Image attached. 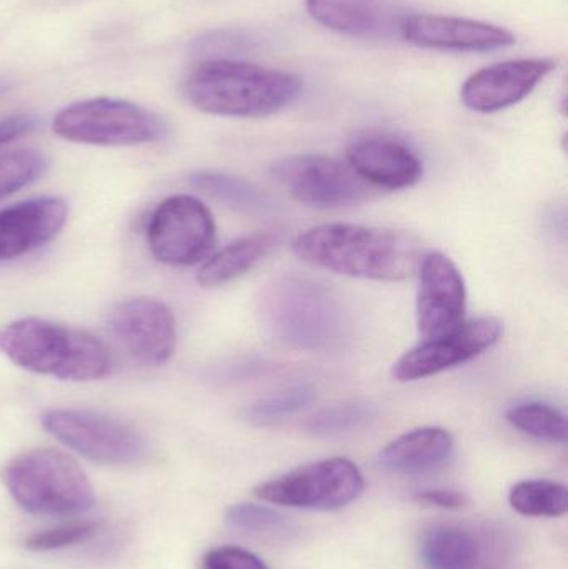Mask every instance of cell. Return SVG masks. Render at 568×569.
<instances>
[{"label": "cell", "instance_id": "6", "mask_svg": "<svg viewBox=\"0 0 568 569\" xmlns=\"http://www.w3.org/2000/svg\"><path fill=\"white\" fill-rule=\"evenodd\" d=\"M52 130L67 142L96 147H139L166 139L167 126L152 110L129 100H80L53 117Z\"/></svg>", "mask_w": 568, "mask_h": 569}, {"label": "cell", "instance_id": "28", "mask_svg": "<svg viewBox=\"0 0 568 569\" xmlns=\"http://www.w3.org/2000/svg\"><path fill=\"white\" fill-rule=\"evenodd\" d=\"M372 418L366 405L346 403L326 408L310 418L307 430L316 437H340L362 428Z\"/></svg>", "mask_w": 568, "mask_h": 569}, {"label": "cell", "instance_id": "10", "mask_svg": "<svg viewBox=\"0 0 568 569\" xmlns=\"http://www.w3.org/2000/svg\"><path fill=\"white\" fill-rule=\"evenodd\" d=\"M270 173L297 202L313 209H342L370 197L369 183L350 166L326 156L283 157L273 163Z\"/></svg>", "mask_w": 568, "mask_h": 569}, {"label": "cell", "instance_id": "24", "mask_svg": "<svg viewBox=\"0 0 568 569\" xmlns=\"http://www.w3.org/2000/svg\"><path fill=\"white\" fill-rule=\"evenodd\" d=\"M509 503L530 518H559L568 510L566 485L552 480H526L510 490Z\"/></svg>", "mask_w": 568, "mask_h": 569}, {"label": "cell", "instance_id": "11", "mask_svg": "<svg viewBox=\"0 0 568 569\" xmlns=\"http://www.w3.org/2000/svg\"><path fill=\"white\" fill-rule=\"evenodd\" d=\"M504 323L494 317L464 321L449 333L423 338L393 363L397 381H417L467 363L499 343Z\"/></svg>", "mask_w": 568, "mask_h": 569}, {"label": "cell", "instance_id": "14", "mask_svg": "<svg viewBox=\"0 0 568 569\" xmlns=\"http://www.w3.org/2000/svg\"><path fill=\"white\" fill-rule=\"evenodd\" d=\"M556 69L557 60L549 57L494 63L464 82L460 99L474 112H500L522 102Z\"/></svg>", "mask_w": 568, "mask_h": 569}, {"label": "cell", "instance_id": "13", "mask_svg": "<svg viewBox=\"0 0 568 569\" xmlns=\"http://www.w3.org/2000/svg\"><path fill=\"white\" fill-rule=\"evenodd\" d=\"M467 290L462 273L442 252L426 253L419 266L417 327L423 338L440 337L464 323Z\"/></svg>", "mask_w": 568, "mask_h": 569}, {"label": "cell", "instance_id": "7", "mask_svg": "<svg viewBox=\"0 0 568 569\" xmlns=\"http://www.w3.org/2000/svg\"><path fill=\"white\" fill-rule=\"evenodd\" d=\"M40 421L50 437L96 463L129 467L149 453L146 437L137 428L102 411L53 408Z\"/></svg>", "mask_w": 568, "mask_h": 569}, {"label": "cell", "instance_id": "30", "mask_svg": "<svg viewBox=\"0 0 568 569\" xmlns=\"http://www.w3.org/2000/svg\"><path fill=\"white\" fill-rule=\"evenodd\" d=\"M253 39L242 30H217L200 37L193 46V53L206 59H233V53H242L252 47Z\"/></svg>", "mask_w": 568, "mask_h": 569}, {"label": "cell", "instance_id": "16", "mask_svg": "<svg viewBox=\"0 0 568 569\" xmlns=\"http://www.w3.org/2000/svg\"><path fill=\"white\" fill-rule=\"evenodd\" d=\"M69 219L60 197H36L0 210V263L30 256L52 242Z\"/></svg>", "mask_w": 568, "mask_h": 569}, {"label": "cell", "instance_id": "22", "mask_svg": "<svg viewBox=\"0 0 568 569\" xmlns=\"http://www.w3.org/2000/svg\"><path fill=\"white\" fill-rule=\"evenodd\" d=\"M420 555L427 569H472L479 560V545L462 528L436 527L423 537Z\"/></svg>", "mask_w": 568, "mask_h": 569}, {"label": "cell", "instance_id": "15", "mask_svg": "<svg viewBox=\"0 0 568 569\" xmlns=\"http://www.w3.org/2000/svg\"><path fill=\"white\" fill-rule=\"evenodd\" d=\"M397 27L406 42L422 49L489 52L516 43V36L504 27L439 13H409Z\"/></svg>", "mask_w": 568, "mask_h": 569}, {"label": "cell", "instance_id": "5", "mask_svg": "<svg viewBox=\"0 0 568 569\" xmlns=\"http://www.w3.org/2000/svg\"><path fill=\"white\" fill-rule=\"evenodd\" d=\"M2 481L22 510L39 517H76L93 507V488L73 458L53 448L23 451L9 461Z\"/></svg>", "mask_w": 568, "mask_h": 569}, {"label": "cell", "instance_id": "3", "mask_svg": "<svg viewBox=\"0 0 568 569\" xmlns=\"http://www.w3.org/2000/svg\"><path fill=\"white\" fill-rule=\"evenodd\" d=\"M0 353L22 370L63 381H93L112 367L96 335L46 318L27 317L0 328Z\"/></svg>", "mask_w": 568, "mask_h": 569}, {"label": "cell", "instance_id": "34", "mask_svg": "<svg viewBox=\"0 0 568 569\" xmlns=\"http://www.w3.org/2000/svg\"><path fill=\"white\" fill-rule=\"evenodd\" d=\"M10 89L9 83L7 82H0V97L3 96V93H7V90Z\"/></svg>", "mask_w": 568, "mask_h": 569}, {"label": "cell", "instance_id": "8", "mask_svg": "<svg viewBox=\"0 0 568 569\" xmlns=\"http://www.w3.org/2000/svg\"><path fill=\"white\" fill-rule=\"evenodd\" d=\"M366 488L362 471L347 458H329L263 481L253 490L259 500L309 511L349 507Z\"/></svg>", "mask_w": 568, "mask_h": 569}, {"label": "cell", "instance_id": "31", "mask_svg": "<svg viewBox=\"0 0 568 569\" xmlns=\"http://www.w3.org/2000/svg\"><path fill=\"white\" fill-rule=\"evenodd\" d=\"M202 569H269L262 558L239 547L213 548L203 557Z\"/></svg>", "mask_w": 568, "mask_h": 569}, {"label": "cell", "instance_id": "32", "mask_svg": "<svg viewBox=\"0 0 568 569\" xmlns=\"http://www.w3.org/2000/svg\"><path fill=\"white\" fill-rule=\"evenodd\" d=\"M416 500L427 507L440 508V510H460L469 503V498L456 490L420 491L416 495Z\"/></svg>", "mask_w": 568, "mask_h": 569}, {"label": "cell", "instance_id": "33", "mask_svg": "<svg viewBox=\"0 0 568 569\" xmlns=\"http://www.w3.org/2000/svg\"><path fill=\"white\" fill-rule=\"evenodd\" d=\"M37 127V119L30 113H17V116L0 119V147L12 143L13 140L27 136Z\"/></svg>", "mask_w": 568, "mask_h": 569}, {"label": "cell", "instance_id": "19", "mask_svg": "<svg viewBox=\"0 0 568 569\" xmlns=\"http://www.w3.org/2000/svg\"><path fill=\"white\" fill-rule=\"evenodd\" d=\"M282 240L277 230L250 233L210 256L197 272V282L203 288L223 287L246 276L262 262Z\"/></svg>", "mask_w": 568, "mask_h": 569}, {"label": "cell", "instance_id": "2", "mask_svg": "<svg viewBox=\"0 0 568 569\" xmlns=\"http://www.w3.org/2000/svg\"><path fill=\"white\" fill-rule=\"evenodd\" d=\"M183 92L200 112L259 119L296 102L302 80L296 73L239 59H206L190 70Z\"/></svg>", "mask_w": 568, "mask_h": 569}, {"label": "cell", "instance_id": "18", "mask_svg": "<svg viewBox=\"0 0 568 569\" xmlns=\"http://www.w3.org/2000/svg\"><path fill=\"white\" fill-rule=\"evenodd\" d=\"M454 451V437L439 427L416 428L390 441L380 463L399 475H422L442 467Z\"/></svg>", "mask_w": 568, "mask_h": 569}, {"label": "cell", "instance_id": "4", "mask_svg": "<svg viewBox=\"0 0 568 569\" xmlns=\"http://www.w3.org/2000/svg\"><path fill=\"white\" fill-rule=\"evenodd\" d=\"M259 315L276 340L299 350H326L346 331V311L339 298L302 277H279L267 283L260 291Z\"/></svg>", "mask_w": 568, "mask_h": 569}, {"label": "cell", "instance_id": "26", "mask_svg": "<svg viewBox=\"0 0 568 569\" xmlns=\"http://www.w3.org/2000/svg\"><path fill=\"white\" fill-rule=\"evenodd\" d=\"M49 169L46 153L37 149L0 152V202L32 186Z\"/></svg>", "mask_w": 568, "mask_h": 569}, {"label": "cell", "instance_id": "20", "mask_svg": "<svg viewBox=\"0 0 568 569\" xmlns=\"http://www.w3.org/2000/svg\"><path fill=\"white\" fill-rule=\"evenodd\" d=\"M306 9L326 29L352 37L376 36L387 22L379 0H306Z\"/></svg>", "mask_w": 568, "mask_h": 569}, {"label": "cell", "instance_id": "21", "mask_svg": "<svg viewBox=\"0 0 568 569\" xmlns=\"http://www.w3.org/2000/svg\"><path fill=\"white\" fill-rule=\"evenodd\" d=\"M190 182L193 189L239 212L269 213L277 207L269 193L239 177L220 172H197L190 177Z\"/></svg>", "mask_w": 568, "mask_h": 569}, {"label": "cell", "instance_id": "23", "mask_svg": "<svg viewBox=\"0 0 568 569\" xmlns=\"http://www.w3.org/2000/svg\"><path fill=\"white\" fill-rule=\"evenodd\" d=\"M226 521L237 533L257 540L286 541L296 537L297 525L266 505L239 503L227 510Z\"/></svg>", "mask_w": 568, "mask_h": 569}, {"label": "cell", "instance_id": "12", "mask_svg": "<svg viewBox=\"0 0 568 569\" xmlns=\"http://www.w3.org/2000/svg\"><path fill=\"white\" fill-rule=\"evenodd\" d=\"M109 331L132 360L160 367L172 358L177 323L169 305L152 297L120 301L109 315Z\"/></svg>", "mask_w": 568, "mask_h": 569}, {"label": "cell", "instance_id": "9", "mask_svg": "<svg viewBox=\"0 0 568 569\" xmlns=\"http://www.w3.org/2000/svg\"><path fill=\"white\" fill-rule=\"evenodd\" d=\"M216 242V220L197 197H169L157 206L147 223V246L153 259L163 266L203 263Z\"/></svg>", "mask_w": 568, "mask_h": 569}, {"label": "cell", "instance_id": "27", "mask_svg": "<svg viewBox=\"0 0 568 569\" xmlns=\"http://www.w3.org/2000/svg\"><path fill=\"white\" fill-rule=\"evenodd\" d=\"M313 400H316V388L310 385H296L253 403L247 410V420L262 427L280 423L307 410Z\"/></svg>", "mask_w": 568, "mask_h": 569}, {"label": "cell", "instance_id": "25", "mask_svg": "<svg viewBox=\"0 0 568 569\" xmlns=\"http://www.w3.org/2000/svg\"><path fill=\"white\" fill-rule=\"evenodd\" d=\"M507 420L514 428L537 438V440L566 443L567 418L559 408L542 401L516 405L507 413Z\"/></svg>", "mask_w": 568, "mask_h": 569}, {"label": "cell", "instance_id": "1", "mask_svg": "<svg viewBox=\"0 0 568 569\" xmlns=\"http://www.w3.org/2000/svg\"><path fill=\"white\" fill-rule=\"evenodd\" d=\"M302 262L352 279L399 282L419 270L422 243L397 230L353 223H326L292 243Z\"/></svg>", "mask_w": 568, "mask_h": 569}, {"label": "cell", "instance_id": "17", "mask_svg": "<svg viewBox=\"0 0 568 569\" xmlns=\"http://www.w3.org/2000/svg\"><path fill=\"white\" fill-rule=\"evenodd\" d=\"M350 169L369 186L403 190L422 179L423 166L413 150L390 137H362L347 149Z\"/></svg>", "mask_w": 568, "mask_h": 569}, {"label": "cell", "instance_id": "29", "mask_svg": "<svg viewBox=\"0 0 568 569\" xmlns=\"http://www.w3.org/2000/svg\"><path fill=\"white\" fill-rule=\"evenodd\" d=\"M97 531H99V523L96 521H72V523L60 525V527L32 535L26 541V547L30 551L63 550V548L86 543L90 538L96 537Z\"/></svg>", "mask_w": 568, "mask_h": 569}]
</instances>
